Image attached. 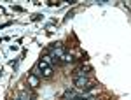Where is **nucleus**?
Masks as SVG:
<instances>
[{
  "label": "nucleus",
  "instance_id": "obj_3",
  "mask_svg": "<svg viewBox=\"0 0 131 100\" xmlns=\"http://www.w3.org/2000/svg\"><path fill=\"white\" fill-rule=\"evenodd\" d=\"M39 76H37V74H35V72H30V74H28V83H30V86L31 88H37V86H39Z\"/></svg>",
  "mask_w": 131,
  "mask_h": 100
},
{
  "label": "nucleus",
  "instance_id": "obj_1",
  "mask_svg": "<svg viewBox=\"0 0 131 100\" xmlns=\"http://www.w3.org/2000/svg\"><path fill=\"white\" fill-rule=\"evenodd\" d=\"M33 72H37V76H39V77H44V79L52 77V67H51L47 61H44V60H40L37 65H35Z\"/></svg>",
  "mask_w": 131,
  "mask_h": 100
},
{
  "label": "nucleus",
  "instance_id": "obj_2",
  "mask_svg": "<svg viewBox=\"0 0 131 100\" xmlns=\"http://www.w3.org/2000/svg\"><path fill=\"white\" fill-rule=\"evenodd\" d=\"M73 81H75L77 90H91V81H89V77L81 76V77H73Z\"/></svg>",
  "mask_w": 131,
  "mask_h": 100
},
{
  "label": "nucleus",
  "instance_id": "obj_4",
  "mask_svg": "<svg viewBox=\"0 0 131 100\" xmlns=\"http://www.w3.org/2000/svg\"><path fill=\"white\" fill-rule=\"evenodd\" d=\"M16 100H21V98H16Z\"/></svg>",
  "mask_w": 131,
  "mask_h": 100
}]
</instances>
